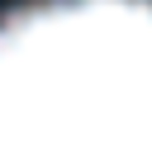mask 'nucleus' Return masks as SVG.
I'll return each mask as SVG.
<instances>
[{"label":"nucleus","instance_id":"obj_1","mask_svg":"<svg viewBox=\"0 0 152 147\" xmlns=\"http://www.w3.org/2000/svg\"><path fill=\"white\" fill-rule=\"evenodd\" d=\"M0 147H152V0H43L10 14Z\"/></svg>","mask_w":152,"mask_h":147}]
</instances>
